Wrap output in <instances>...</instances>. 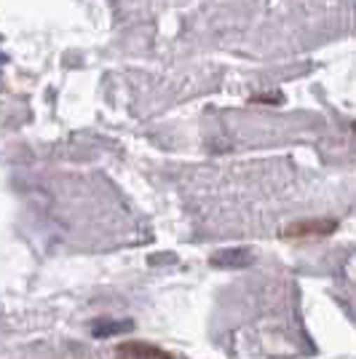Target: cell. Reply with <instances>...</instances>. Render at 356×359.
Instances as JSON below:
<instances>
[{
  "label": "cell",
  "instance_id": "1",
  "mask_svg": "<svg viewBox=\"0 0 356 359\" xmlns=\"http://www.w3.org/2000/svg\"><path fill=\"white\" fill-rule=\"evenodd\" d=\"M338 231V220L329 217H313V220H297L289 223L282 231V239L289 241H306V239H327Z\"/></svg>",
  "mask_w": 356,
  "mask_h": 359
},
{
  "label": "cell",
  "instance_id": "2",
  "mask_svg": "<svg viewBox=\"0 0 356 359\" xmlns=\"http://www.w3.org/2000/svg\"><path fill=\"white\" fill-rule=\"evenodd\" d=\"M113 359H177L172 351H166L161 346L148 344V341H126L116 348Z\"/></svg>",
  "mask_w": 356,
  "mask_h": 359
}]
</instances>
